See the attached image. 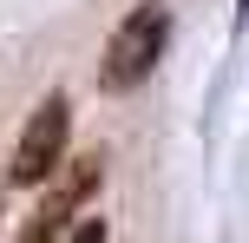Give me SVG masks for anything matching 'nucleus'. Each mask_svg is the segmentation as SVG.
<instances>
[{
	"label": "nucleus",
	"mask_w": 249,
	"mask_h": 243,
	"mask_svg": "<svg viewBox=\"0 0 249 243\" xmlns=\"http://www.w3.org/2000/svg\"><path fill=\"white\" fill-rule=\"evenodd\" d=\"M164 46H171V7H164V0H138V7L112 26V39H105L99 86L105 92H138L151 73H158Z\"/></svg>",
	"instance_id": "obj_1"
},
{
	"label": "nucleus",
	"mask_w": 249,
	"mask_h": 243,
	"mask_svg": "<svg viewBox=\"0 0 249 243\" xmlns=\"http://www.w3.org/2000/svg\"><path fill=\"white\" fill-rule=\"evenodd\" d=\"M66 138H72V105H66V92H46L33 105V118H26L20 145H13L7 184H46L66 165Z\"/></svg>",
	"instance_id": "obj_3"
},
{
	"label": "nucleus",
	"mask_w": 249,
	"mask_h": 243,
	"mask_svg": "<svg viewBox=\"0 0 249 243\" xmlns=\"http://www.w3.org/2000/svg\"><path fill=\"white\" fill-rule=\"evenodd\" d=\"M99 178H105V151H79V158H66V165H59V184L33 204V217L20 224V237H13V243H59V237L79 224V210L92 204Z\"/></svg>",
	"instance_id": "obj_2"
},
{
	"label": "nucleus",
	"mask_w": 249,
	"mask_h": 243,
	"mask_svg": "<svg viewBox=\"0 0 249 243\" xmlns=\"http://www.w3.org/2000/svg\"><path fill=\"white\" fill-rule=\"evenodd\" d=\"M236 13H249V0H236Z\"/></svg>",
	"instance_id": "obj_5"
},
{
	"label": "nucleus",
	"mask_w": 249,
	"mask_h": 243,
	"mask_svg": "<svg viewBox=\"0 0 249 243\" xmlns=\"http://www.w3.org/2000/svg\"><path fill=\"white\" fill-rule=\"evenodd\" d=\"M66 243H105V217H79Z\"/></svg>",
	"instance_id": "obj_4"
}]
</instances>
